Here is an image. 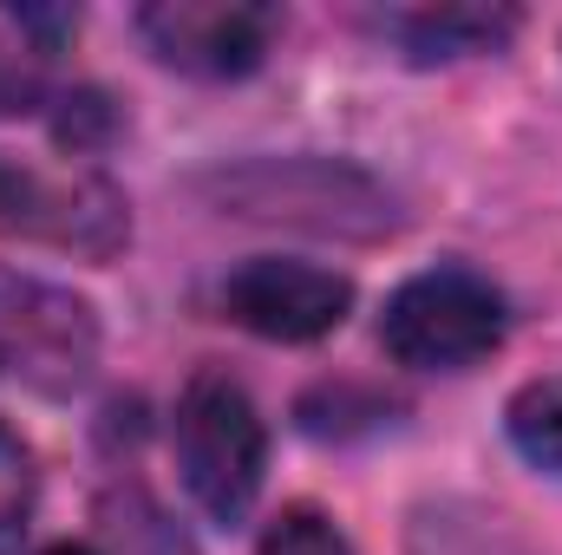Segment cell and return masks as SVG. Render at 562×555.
I'll list each match as a JSON object with an SVG mask.
<instances>
[{"label":"cell","instance_id":"obj_1","mask_svg":"<svg viewBox=\"0 0 562 555\" xmlns=\"http://www.w3.org/2000/svg\"><path fill=\"white\" fill-rule=\"evenodd\" d=\"M177 471H183V490L216 523H243V510L256 503L262 471H269V424H262L256 399L236 380L196 373L183 386V406H177Z\"/></svg>","mask_w":562,"mask_h":555},{"label":"cell","instance_id":"obj_2","mask_svg":"<svg viewBox=\"0 0 562 555\" xmlns=\"http://www.w3.org/2000/svg\"><path fill=\"white\" fill-rule=\"evenodd\" d=\"M99 366V320L59 281L0 269V380L40 399H66Z\"/></svg>","mask_w":562,"mask_h":555},{"label":"cell","instance_id":"obj_3","mask_svg":"<svg viewBox=\"0 0 562 555\" xmlns=\"http://www.w3.org/2000/svg\"><path fill=\"white\" fill-rule=\"evenodd\" d=\"M380 340L393 360L425 373H464L504 340V294L471 269H425L413 275L380 320Z\"/></svg>","mask_w":562,"mask_h":555},{"label":"cell","instance_id":"obj_4","mask_svg":"<svg viewBox=\"0 0 562 555\" xmlns=\"http://www.w3.org/2000/svg\"><path fill=\"white\" fill-rule=\"evenodd\" d=\"M138 33L164 66L190 79H243L262 66L276 39V13L243 0H164L138 13Z\"/></svg>","mask_w":562,"mask_h":555},{"label":"cell","instance_id":"obj_5","mask_svg":"<svg viewBox=\"0 0 562 555\" xmlns=\"http://www.w3.org/2000/svg\"><path fill=\"white\" fill-rule=\"evenodd\" d=\"M223 307L236 327L262 333V340H321L347 320L353 307V281L314 262H281L256 256L223 281Z\"/></svg>","mask_w":562,"mask_h":555},{"label":"cell","instance_id":"obj_6","mask_svg":"<svg viewBox=\"0 0 562 555\" xmlns=\"http://www.w3.org/2000/svg\"><path fill=\"white\" fill-rule=\"evenodd\" d=\"M0 229H26V236L66 242V249H86V256H105L125 236V203L99 177H59V183H46V177L13 170V190L0 203Z\"/></svg>","mask_w":562,"mask_h":555},{"label":"cell","instance_id":"obj_7","mask_svg":"<svg viewBox=\"0 0 562 555\" xmlns=\"http://www.w3.org/2000/svg\"><path fill=\"white\" fill-rule=\"evenodd\" d=\"M504 431H510V444L524 451V464L562 477V373L557 380H530V386L510 399Z\"/></svg>","mask_w":562,"mask_h":555},{"label":"cell","instance_id":"obj_8","mask_svg":"<svg viewBox=\"0 0 562 555\" xmlns=\"http://www.w3.org/2000/svg\"><path fill=\"white\" fill-rule=\"evenodd\" d=\"M400 39L419 53V59H451V53H471V46H497L510 33V13H471V7H445V13H406L393 20Z\"/></svg>","mask_w":562,"mask_h":555},{"label":"cell","instance_id":"obj_9","mask_svg":"<svg viewBox=\"0 0 562 555\" xmlns=\"http://www.w3.org/2000/svg\"><path fill=\"white\" fill-rule=\"evenodd\" d=\"M26 517H33V457H26V444L0 424V555L20 550Z\"/></svg>","mask_w":562,"mask_h":555},{"label":"cell","instance_id":"obj_10","mask_svg":"<svg viewBox=\"0 0 562 555\" xmlns=\"http://www.w3.org/2000/svg\"><path fill=\"white\" fill-rule=\"evenodd\" d=\"M262 555H353V550L321 510H281L269 523V536H262Z\"/></svg>","mask_w":562,"mask_h":555},{"label":"cell","instance_id":"obj_11","mask_svg":"<svg viewBox=\"0 0 562 555\" xmlns=\"http://www.w3.org/2000/svg\"><path fill=\"white\" fill-rule=\"evenodd\" d=\"M66 112H59V144H72V150H86L92 138H105L112 132V112H105V99L99 92H72V99H59Z\"/></svg>","mask_w":562,"mask_h":555},{"label":"cell","instance_id":"obj_12","mask_svg":"<svg viewBox=\"0 0 562 555\" xmlns=\"http://www.w3.org/2000/svg\"><path fill=\"white\" fill-rule=\"evenodd\" d=\"M40 105V72L13 53H0V112H33Z\"/></svg>","mask_w":562,"mask_h":555},{"label":"cell","instance_id":"obj_13","mask_svg":"<svg viewBox=\"0 0 562 555\" xmlns=\"http://www.w3.org/2000/svg\"><path fill=\"white\" fill-rule=\"evenodd\" d=\"M7 190H13V163H0V203H7Z\"/></svg>","mask_w":562,"mask_h":555},{"label":"cell","instance_id":"obj_14","mask_svg":"<svg viewBox=\"0 0 562 555\" xmlns=\"http://www.w3.org/2000/svg\"><path fill=\"white\" fill-rule=\"evenodd\" d=\"M46 555H92L86 543H59V550H46Z\"/></svg>","mask_w":562,"mask_h":555}]
</instances>
